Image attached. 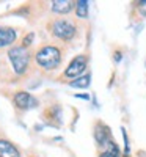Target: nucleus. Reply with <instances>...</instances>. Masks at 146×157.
<instances>
[{"label":"nucleus","mask_w":146,"mask_h":157,"mask_svg":"<svg viewBox=\"0 0 146 157\" xmlns=\"http://www.w3.org/2000/svg\"><path fill=\"white\" fill-rule=\"evenodd\" d=\"M8 58L13 64V71L22 75L30 68V52L24 46H13L8 50Z\"/></svg>","instance_id":"nucleus-2"},{"label":"nucleus","mask_w":146,"mask_h":157,"mask_svg":"<svg viewBox=\"0 0 146 157\" xmlns=\"http://www.w3.org/2000/svg\"><path fill=\"white\" fill-rule=\"evenodd\" d=\"M49 30L55 38L61 39V41H71L75 36V25L68 21V19H55L49 24Z\"/></svg>","instance_id":"nucleus-3"},{"label":"nucleus","mask_w":146,"mask_h":157,"mask_svg":"<svg viewBox=\"0 0 146 157\" xmlns=\"http://www.w3.org/2000/svg\"><path fill=\"white\" fill-rule=\"evenodd\" d=\"M33 38H35V36H33V33H29L27 36L24 38V43H22V46H24V47H29V46L32 44V41H33Z\"/></svg>","instance_id":"nucleus-13"},{"label":"nucleus","mask_w":146,"mask_h":157,"mask_svg":"<svg viewBox=\"0 0 146 157\" xmlns=\"http://www.w3.org/2000/svg\"><path fill=\"white\" fill-rule=\"evenodd\" d=\"M75 6V2L72 0H54L50 2V10L58 14H68V13Z\"/></svg>","instance_id":"nucleus-8"},{"label":"nucleus","mask_w":146,"mask_h":157,"mask_svg":"<svg viewBox=\"0 0 146 157\" xmlns=\"http://www.w3.org/2000/svg\"><path fill=\"white\" fill-rule=\"evenodd\" d=\"M0 157H21V152L10 140L0 138Z\"/></svg>","instance_id":"nucleus-9"},{"label":"nucleus","mask_w":146,"mask_h":157,"mask_svg":"<svg viewBox=\"0 0 146 157\" xmlns=\"http://www.w3.org/2000/svg\"><path fill=\"white\" fill-rule=\"evenodd\" d=\"M86 64H88L86 55H77V57L72 58V61L68 64V68L64 69V77H69V78L82 77V74H83L85 69H86Z\"/></svg>","instance_id":"nucleus-4"},{"label":"nucleus","mask_w":146,"mask_h":157,"mask_svg":"<svg viewBox=\"0 0 146 157\" xmlns=\"http://www.w3.org/2000/svg\"><path fill=\"white\" fill-rule=\"evenodd\" d=\"M90 78H91L90 74H85L82 77H77L75 80L69 82V86H72V88H88L90 86Z\"/></svg>","instance_id":"nucleus-11"},{"label":"nucleus","mask_w":146,"mask_h":157,"mask_svg":"<svg viewBox=\"0 0 146 157\" xmlns=\"http://www.w3.org/2000/svg\"><path fill=\"white\" fill-rule=\"evenodd\" d=\"M17 32L13 27H0V47H6L11 46L16 41Z\"/></svg>","instance_id":"nucleus-7"},{"label":"nucleus","mask_w":146,"mask_h":157,"mask_svg":"<svg viewBox=\"0 0 146 157\" xmlns=\"http://www.w3.org/2000/svg\"><path fill=\"white\" fill-rule=\"evenodd\" d=\"M138 8H140L141 16H146V2H140L138 3Z\"/></svg>","instance_id":"nucleus-14"},{"label":"nucleus","mask_w":146,"mask_h":157,"mask_svg":"<svg viewBox=\"0 0 146 157\" xmlns=\"http://www.w3.org/2000/svg\"><path fill=\"white\" fill-rule=\"evenodd\" d=\"M99 157H119V149L115 145V141H110L109 145L105 146V149L99 154Z\"/></svg>","instance_id":"nucleus-12"},{"label":"nucleus","mask_w":146,"mask_h":157,"mask_svg":"<svg viewBox=\"0 0 146 157\" xmlns=\"http://www.w3.org/2000/svg\"><path fill=\"white\" fill-rule=\"evenodd\" d=\"M75 14L80 19L88 17V2L86 0H77L75 2Z\"/></svg>","instance_id":"nucleus-10"},{"label":"nucleus","mask_w":146,"mask_h":157,"mask_svg":"<svg viewBox=\"0 0 146 157\" xmlns=\"http://www.w3.org/2000/svg\"><path fill=\"white\" fill-rule=\"evenodd\" d=\"M35 60L43 69L54 71L61 63V50L57 46H44L36 52Z\"/></svg>","instance_id":"nucleus-1"},{"label":"nucleus","mask_w":146,"mask_h":157,"mask_svg":"<svg viewBox=\"0 0 146 157\" xmlns=\"http://www.w3.org/2000/svg\"><path fill=\"white\" fill-rule=\"evenodd\" d=\"M13 101H14L16 109H19V110H30L38 105V101L30 93H27V91H17L14 98H13Z\"/></svg>","instance_id":"nucleus-5"},{"label":"nucleus","mask_w":146,"mask_h":157,"mask_svg":"<svg viewBox=\"0 0 146 157\" xmlns=\"http://www.w3.org/2000/svg\"><path fill=\"white\" fill-rule=\"evenodd\" d=\"M94 140L98 141L99 146H107L112 140V134H110V129L105 126L104 123H96L94 126Z\"/></svg>","instance_id":"nucleus-6"}]
</instances>
